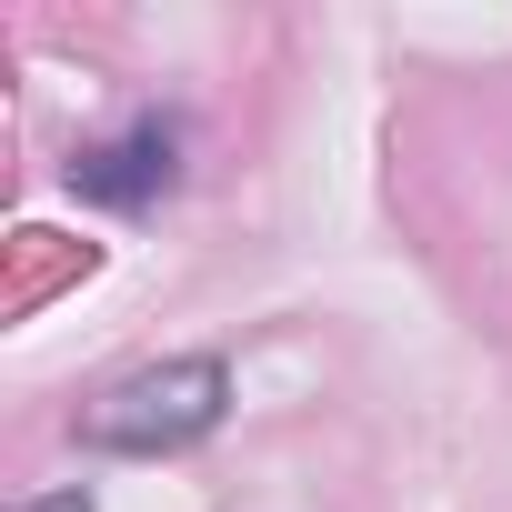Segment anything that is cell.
I'll use <instances>...</instances> for the list:
<instances>
[{
	"instance_id": "obj_2",
	"label": "cell",
	"mask_w": 512,
	"mask_h": 512,
	"mask_svg": "<svg viewBox=\"0 0 512 512\" xmlns=\"http://www.w3.org/2000/svg\"><path fill=\"white\" fill-rule=\"evenodd\" d=\"M171 171H181V131H171L161 111L131 121V131H111V141H91V151H71V191L101 201V211H141V201H161Z\"/></svg>"
},
{
	"instance_id": "obj_1",
	"label": "cell",
	"mask_w": 512,
	"mask_h": 512,
	"mask_svg": "<svg viewBox=\"0 0 512 512\" xmlns=\"http://www.w3.org/2000/svg\"><path fill=\"white\" fill-rule=\"evenodd\" d=\"M231 422V372L221 352H171V362H141L121 372L91 412H81V442L91 452H131V462H161V452H191Z\"/></svg>"
},
{
	"instance_id": "obj_3",
	"label": "cell",
	"mask_w": 512,
	"mask_h": 512,
	"mask_svg": "<svg viewBox=\"0 0 512 512\" xmlns=\"http://www.w3.org/2000/svg\"><path fill=\"white\" fill-rule=\"evenodd\" d=\"M21 512H91V492L71 482V492H41V502H21Z\"/></svg>"
}]
</instances>
